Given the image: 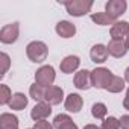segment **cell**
<instances>
[{"label": "cell", "mask_w": 129, "mask_h": 129, "mask_svg": "<svg viewBox=\"0 0 129 129\" xmlns=\"http://www.w3.org/2000/svg\"><path fill=\"white\" fill-rule=\"evenodd\" d=\"M26 55H27V58L32 62L40 64V62H44L47 59L49 49H47V46L43 41H32L26 47Z\"/></svg>", "instance_id": "cell-1"}, {"label": "cell", "mask_w": 129, "mask_h": 129, "mask_svg": "<svg viewBox=\"0 0 129 129\" xmlns=\"http://www.w3.org/2000/svg\"><path fill=\"white\" fill-rule=\"evenodd\" d=\"M62 5L66 6L67 12L73 17H82L87 12H90L93 8L91 0H70V2H62Z\"/></svg>", "instance_id": "cell-2"}, {"label": "cell", "mask_w": 129, "mask_h": 129, "mask_svg": "<svg viewBox=\"0 0 129 129\" xmlns=\"http://www.w3.org/2000/svg\"><path fill=\"white\" fill-rule=\"evenodd\" d=\"M112 72L105 69V67H97L91 72V87L94 88H103L106 90V87L109 85L111 79H112Z\"/></svg>", "instance_id": "cell-3"}, {"label": "cell", "mask_w": 129, "mask_h": 129, "mask_svg": "<svg viewBox=\"0 0 129 129\" xmlns=\"http://www.w3.org/2000/svg\"><path fill=\"white\" fill-rule=\"evenodd\" d=\"M55 78H56L55 69L52 66H43L35 73V84L41 85L43 88H49V87H53Z\"/></svg>", "instance_id": "cell-4"}, {"label": "cell", "mask_w": 129, "mask_h": 129, "mask_svg": "<svg viewBox=\"0 0 129 129\" xmlns=\"http://www.w3.org/2000/svg\"><path fill=\"white\" fill-rule=\"evenodd\" d=\"M18 32H20V26L17 21L14 23H9L6 26L2 27V30H0V41H2L3 44H12L17 41L18 38Z\"/></svg>", "instance_id": "cell-5"}, {"label": "cell", "mask_w": 129, "mask_h": 129, "mask_svg": "<svg viewBox=\"0 0 129 129\" xmlns=\"http://www.w3.org/2000/svg\"><path fill=\"white\" fill-rule=\"evenodd\" d=\"M126 8H127V3L124 0H109V2H106V5H105V12L111 18L117 20L118 17H121L126 12Z\"/></svg>", "instance_id": "cell-6"}, {"label": "cell", "mask_w": 129, "mask_h": 129, "mask_svg": "<svg viewBox=\"0 0 129 129\" xmlns=\"http://www.w3.org/2000/svg\"><path fill=\"white\" fill-rule=\"evenodd\" d=\"M108 53L114 58H121L127 53V44H126V40H111L108 43Z\"/></svg>", "instance_id": "cell-7"}, {"label": "cell", "mask_w": 129, "mask_h": 129, "mask_svg": "<svg viewBox=\"0 0 129 129\" xmlns=\"http://www.w3.org/2000/svg\"><path fill=\"white\" fill-rule=\"evenodd\" d=\"M50 114H52V105L47 103V102H38V103L32 108V111H30V117H32L35 121L46 120Z\"/></svg>", "instance_id": "cell-8"}, {"label": "cell", "mask_w": 129, "mask_h": 129, "mask_svg": "<svg viewBox=\"0 0 129 129\" xmlns=\"http://www.w3.org/2000/svg\"><path fill=\"white\" fill-rule=\"evenodd\" d=\"M79 66H81V59H79V56H76V55H69V56H66V58L61 61L59 69H61L62 73L70 75V73L76 72V70L79 69Z\"/></svg>", "instance_id": "cell-9"}, {"label": "cell", "mask_w": 129, "mask_h": 129, "mask_svg": "<svg viewBox=\"0 0 129 129\" xmlns=\"http://www.w3.org/2000/svg\"><path fill=\"white\" fill-rule=\"evenodd\" d=\"M108 47L103 44H94L90 50V58L96 64H103L108 59Z\"/></svg>", "instance_id": "cell-10"}, {"label": "cell", "mask_w": 129, "mask_h": 129, "mask_svg": "<svg viewBox=\"0 0 129 129\" xmlns=\"http://www.w3.org/2000/svg\"><path fill=\"white\" fill-rule=\"evenodd\" d=\"M73 82H75V87L78 90H84V91L88 90L91 87V72H88V70H79L75 75Z\"/></svg>", "instance_id": "cell-11"}, {"label": "cell", "mask_w": 129, "mask_h": 129, "mask_svg": "<svg viewBox=\"0 0 129 129\" xmlns=\"http://www.w3.org/2000/svg\"><path fill=\"white\" fill-rule=\"evenodd\" d=\"M64 99V90L59 87H49L46 88V94H44V100L50 105H59Z\"/></svg>", "instance_id": "cell-12"}, {"label": "cell", "mask_w": 129, "mask_h": 129, "mask_svg": "<svg viewBox=\"0 0 129 129\" xmlns=\"http://www.w3.org/2000/svg\"><path fill=\"white\" fill-rule=\"evenodd\" d=\"M129 35L127 21H115L111 27V40H124Z\"/></svg>", "instance_id": "cell-13"}, {"label": "cell", "mask_w": 129, "mask_h": 129, "mask_svg": "<svg viewBox=\"0 0 129 129\" xmlns=\"http://www.w3.org/2000/svg\"><path fill=\"white\" fill-rule=\"evenodd\" d=\"M55 30H56V34H58L61 38H72V37H75V34H76V26H75L73 23H70V21L62 20V21H59V23L56 24Z\"/></svg>", "instance_id": "cell-14"}, {"label": "cell", "mask_w": 129, "mask_h": 129, "mask_svg": "<svg viewBox=\"0 0 129 129\" xmlns=\"http://www.w3.org/2000/svg\"><path fill=\"white\" fill-rule=\"evenodd\" d=\"M66 109L67 111H70V112H79L81 109H82V105H84V100H82V97L79 96V94H76V93H72V94H69L67 96V99H66Z\"/></svg>", "instance_id": "cell-15"}, {"label": "cell", "mask_w": 129, "mask_h": 129, "mask_svg": "<svg viewBox=\"0 0 129 129\" xmlns=\"http://www.w3.org/2000/svg\"><path fill=\"white\" fill-rule=\"evenodd\" d=\"M53 127L55 129H78L76 123L67 115V114H59L53 120Z\"/></svg>", "instance_id": "cell-16"}, {"label": "cell", "mask_w": 129, "mask_h": 129, "mask_svg": "<svg viewBox=\"0 0 129 129\" xmlns=\"http://www.w3.org/2000/svg\"><path fill=\"white\" fill-rule=\"evenodd\" d=\"M0 129H18V118L11 112L0 115Z\"/></svg>", "instance_id": "cell-17"}, {"label": "cell", "mask_w": 129, "mask_h": 129, "mask_svg": "<svg viewBox=\"0 0 129 129\" xmlns=\"http://www.w3.org/2000/svg\"><path fill=\"white\" fill-rule=\"evenodd\" d=\"M11 109H15V111H21L27 106V97L23 94V93H15L12 94V99L11 102L8 103Z\"/></svg>", "instance_id": "cell-18"}, {"label": "cell", "mask_w": 129, "mask_h": 129, "mask_svg": "<svg viewBox=\"0 0 129 129\" xmlns=\"http://www.w3.org/2000/svg\"><path fill=\"white\" fill-rule=\"evenodd\" d=\"M91 20L96 24H99V26H109V24H114L115 23V20L111 18L106 12H96V14L91 15Z\"/></svg>", "instance_id": "cell-19"}, {"label": "cell", "mask_w": 129, "mask_h": 129, "mask_svg": "<svg viewBox=\"0 0 129 129\" xmlns=\"http://www.w3.org/2000/svg\"><path fill=\"white\" fill-rule=\"evenodd\" d=\"M123 90H124V79H121L120 76L114 75L111 82H109V85L106 87V91H109V93H120Z\"/></svg>", "instance_id": "cell-20"}, {"label": "cell", "mask_w": 129, "mask_h": 129, "mask_svg": "<svg viewBox=\"0 0 129 129\" xmlns=\"http://www.w3.org/2000/svg\"><path fill=\"white\" fill-rule=\"evenodd\" d=\"M106 112H108V109H106V105H105V103L97 102V103H94V105L91 106V114H93V117L97 118V120H105Z\"/></svg>", "instance_id": "cell-21"}, {"label": "cell", "mask_w": 129, "mask_h": 129, "mask_svg": "<svg viewBox=\"0 0 129 129\" xmlns=\"http://www.w3.org/2000/svg\"><path fill=\"white\" fill-rule=\"evenodd\" d=\"M29 94H30V97H32L35 102H43L44 94H46V88H43V87L38 85V84H34V85H30V88H29Z\"/></svg>", "instance_id": "cell-22"}, {"label": "cell", "mask_w": 129, "mask_h": 129, "mask_svg": "<svg viewBox=\"0 0 129 129\" xmlns=\"http://www.w3.org/2000/svg\"><path fill=\"white\" fill-rule=\"evenodd\" d=\"M12 99V94H11V90L8 85H0V103L2 105H6L9 103Z\"/></svg>", "instance_id": "cell-23"}, {"label": "cell", "mask_w": 129, "mask_h": 129, "mask_svg": "<svg viewBox=\"0 0 129 129\" xmlns=\"http://www.w3.org/2000/svg\"><path fill=\"white\" fill-rule=\"evenodd\" d=\"M102 129H120V120H117L115 117H108L103 120Z\"/></svg>", "instance_id": "cell-24"}, {"label": "cell", "mask_w": 129, "mask_h": 129, "mask_svg": "<svg viewBox=\"0 0 129 129\" xmlns=\"http://www.w3.org/2000/svg\"><path fill=\"white\" fill-rule=\"evenodd\" d=\"M0 62H2V70H0V76L3 78V76L6 75L8 69H9V64H11L9 56H8L6 53H2V55H0Z\"/></svg>", "instance_id": "cell-25"}, {"label": "cell", "mask_w": 129, "mask_h": 129, "mask_svg": "<svg viewBox=\"0 0 129 129\" xmlns=\"http://www.w3.org/2000/svg\"><path fill=\"white\" fill-rule=\"evenodd\" d=\"M34 129H53V126L46 120H40V121H35Z\"/></svg>", "instance_id": "cell-26"}, {"label": "cell", "mask_w": 129, "mask_h": 129, "mask_svg": "<svg viewBox=\"0 0 129 129\" xmlns=\"http://www.w3.org/2000/svg\"><path fill=\"white\" fill-rule=\"evenodd\" d=\"M120 127L121 129H129V115H121L120 118Z\"/></svg>", "instance_id": "cell-27"}, {"label": "cell", "mask_w": 129, "mask_h": 129, "mask_svg": "<svg viewBox=\"0 0 129 129\" xmlns=\"http://www.w3.org/2000/svg\"><path fill=\"white\" fill-rule=\"evenodd\" d=\"M123 106H124V109H127V111H129V96H126V97H124V100H123Z\"/></svg>", "instance_id": "cell-28"}, {"label": "cell", "mask_w": 129, "mask_h": 129, "mask_svg": "<svg viewBox=\"0 0 129 129\" xmlns=\"http://www.w3.org/2000/svg\"><path fill=\"white\" fill-rule=\"evenodd\" d=\"M84 129H102V127H99V126H96V124H85Z\"/></svg>", "instance_id": "cell-29"}, {"label": "cell", "mask_w": 129, "mask_h": 129, "mask_svg": "<svg viewBox=\"0 0 129 129\" xmlns=\"http://www.w3.org/2000/svg\"><path fill=\"white\" fill-rule=\"evenodd\" d=\"M124 81H127V82H129V67L124 70Z\"/></svg>", "instance_id": "cell-30"}, {"label": "cell", "mask_w": 129, "mask_h": 129, "mask_svg": "<svg viewBox=\"0 0 129 129\" xmlns=\"http://www.w3.org/2000/svg\"><path fill=\"white\" fill-rule=\"evenodd\" d=\"M126 44H127V47H129V35L126 37Z\"/></svg>", "instance_id": "cell-31"}, {"label": "cell", "mask_w": 129, "mask_h": 129, "mask_svg": "<svg viewBox=\"0 0 129 129\" xmlns=\"http://www.w3.org/2000/svg\"><path fill=\"white\" fill-rule=\"evenodd\" d=\"M126 96H129V88H127V91H126Z\"/></svg>", "instance_id": "cell-32"}]
</instances>
